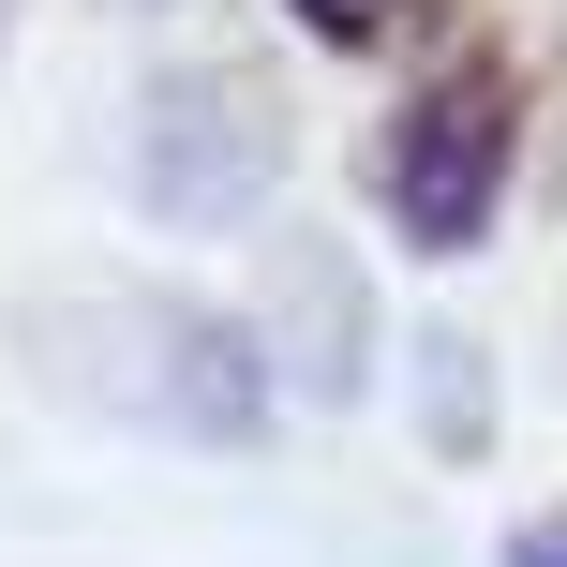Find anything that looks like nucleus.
<instances>
[{
    "instance_id": "obj_1",
    "label": "nucleus",
    "mask_w": 567,
    "mask_h": 567,
    "mask_svg": "<svg viewBox=\"0 0 567 567\" xmlns=\"http://www.w3.org/2000/svg\"><path fill=\"white\" fill-rule=\"evenodd\" d=\"M30 359L60 373L75 403H105V419L135 433H195V449H239V433L269 419V343L225 329V313L195 299H135V284H75V299L30 313Z\"/></svg>"
},
{
    "instance_id": "obj_2",
    "label": "nucleus",
    "mask_w": 567,
    "mask_h": 567,
    "mask_svg": "<svg viewBox=\"0 0 567 567\" xmlns=\"http://www.w3.org/2000/svg\"><path fill=\"white\" fill-rule=\"evenodd\" d=\"M508 165H523V75L493 45L433 60L419 90H403V120L373 135V209H389L403 255H478L493 209H508Z\"/></svg>"
},
{
    "instance_id": "obj_3",
    "label": "nucleus",
    "mask_w": 567,
    "mask_h": 567,
    "mask_svg": "<svg viewBox=\"0 0 567 567\" xmlns=\"http://www.w3.org/2000/svg\"><path fill=\"white\" fill-rule=\"evenodd\" d=\"M269 179H284V90L255 60H179L135 105V209L150 225H179V239L255 225Z\"/></svg>"
},
{
    "instance_id": "obj_4",
    "label": "nucleus",
    "mask_w": 567,
    "mask_h": 567,
    "mask_svg": "<svg viewBox=\"0 0 567 567\" xmlns=\"http://www.w3.org/2000/svg\"><path fill=\"white\" fill-rule=\"evenodd\" d=\"M433 16H449V0H299V30H313V45H343V60H373V45H419Z\"/></svg>"
},
{
    "instance_id": "obj_5",
    "label": "nucleus",
    "mask_w": 567,
    "mask_h": 567,
    "mask_svg": "<svg viewBox=\"0 0 567 567\" xmlns=\"http://www.w3.org/2000/svg\"><path fill=\"white\" fill-rule=\"evenodd\" d=\"M508 567H567V508H553V523H523V538H508Z\"/></svg>"
}]
</instances>
